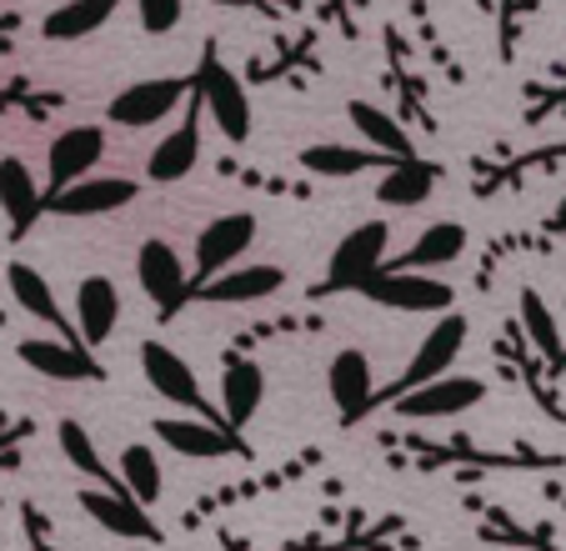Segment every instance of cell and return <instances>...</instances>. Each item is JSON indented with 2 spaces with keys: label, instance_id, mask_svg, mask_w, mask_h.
Instances as JSON below:
<instances>
[{
  "label": "cell",
  "instance_id": "6da1fadb",
  "mask_svg": "<svg viewBox=\"0 0 566 551\" xmlns=\"http://www.w3.org/2000/svg\"><path fill=\"white\" fill-rule=\"evenodd\" d=\"M191 96L201 101V111L216 121V131H221L231 146H241V141L251 136V121H256V116H251L247 85H241V75H235L216 51H206L201 61H196Z\"/></svg>",
  "mask_w": 566,
  "mask_h": 551
},
{
  "label": "cell",
  "instance_id": "7a4b0ae2",
  "mask_svg": "<svg viewBox=\"0 0 566 551\" xmlns=\"http://www.w3.org/2000/svg\"><path fill=\"white\" fill-rule=\"evenodd\" d=\"M356 291H361L366 301H376V306L407 311V316H441V311L457 306V291H451L441 276L411 271V266H381V271H371Z\"/></svg>",
  "mask_w": 566,
  "mask_h": 551
},
{
  "label": "cell",
  "instance_id": "3957f363",
  "mask_svg": "<svg viewBox=\"0 0 566 551\" xmlns=\"http://www.w3.org/2000/svg\"><path fill=\"white\" fill-rule=\"evenodd\" d=\"M467 331H471V321L461 316L457 306L451 311H441L437 316V326L421 336V346H417V356H411V366L401 376H396L386 392H376V406H386V402H396L401 392H411V386H421V382H437V376H447L451 366H457V356H461V346H467Z\"/></svg>",
  "mask_w": 566,
  "mask_h": 551
},
{
  "label": "cell",
  "instance_id": "277c9868",
  "mask_svg": "<svg viewBox=\"0 0 566 551\" xmlns=\"http://www.w3.org/2000/svg\"><path fill=\"white\" fill-rule=\"evenodd\" d=\"M481 402H486V382H481V376L447 372V376H437V382H421V386H411V392H401L386 406H391L396 416H407V422H447V416H461Z\"/></svg>",
  "mask_w": 566,
  "mask_h": 551
},
{
  "label": "cell",
  "instance_id": "5b68a950",
  "mask_svg": "<svg viewBox=\"0 0 566 551\" xmlns=\"http://www.w3.org/2000/svg\"><path fill=\"white\" fill-rule=\"evenodd\" d=\"M136 281L150 297L160 321H171L176 311L191 301V266L181 261V251L166 241H140L136 251Z\"/></svg>",
  "mask_w": 566,
  "mask_h": 551
},
{
  "label": "cell",
  "instance_id": "8992f818",
  "mask_svg": "<svg viewBox=\"0 0 566 551\" xmlns=\"http://www.w3.org/2000/svg\"><path fill=\"white\" fill-rule=\"evenodd\" d=\"M186 96H191V81H181V75L136 81V85H126L120 96H111L106 121L111 126H126V131H146V126H160V121L171 116Z\"/></svg>",
  "mask_w": 566,
  "mask_h": 551
},
{
  "label": "cell",
  "instance_id": "52a82bcc",
  "mask_svg": "<svg viewBox=\"0 0 566 551\" xmlns=\"http://www.w3.org/2000/svg\"><path fill=\"white\" fill-rule=\"evenodd\" d=\"M386 246H391V226L386 221H361L356 231L342 236L326 266V291H356L371 271L386 266Z\"/></svg>",
  "mask_w": 566,
  "mask_h": 551
},
{
  "label": "cell",
  "instance_id": "ba28073f",
  "mask_svg": "<svg viewBox=\"0 0 566 551\" xmlns=\"http://www.w3.org/2000/svg\"><path fill=\"white\" fill-rule=\"evenodd\" d=\"M156 441L166 451L186 456V461H221V456H247V441L231 426L201 422V416H160L156 422Z\"/></svg>",
  "mask_w": 566,
  "mask_h": 551
},
{
  "label": "cell",
  "instance_id": "9c48e42d",
  "mask_svg": "<svg viewBox=\"0 0 566 551\" xmlns=\"http://www.w3.org/2000/svg\"><path fill=\"white\" fill-rule=\"evenodd\" d=\"M140 372H146L150 392H156L160 402H171V406H191V412L211 416V406H206L201 382H196V366L181 356V351L166 346V341H140Z\"/></svg>",
  "mask_w": 566,
  "mask_h": 551
},
{
  "label": "cell",
  "instance_id": "30bf717a",
  "mask_svg": "<svg viewBox=\"0 0 566 551\" xmlns=\"http://www.w3.org/2000/svg\"><path fill=\"white\" fill-rule=\"evenodd\" d=\"M286 287V271L271 261H235L221 276L191 287V301H211V306H251V301H266Z\"/></svg>",
  "mask_w": 566,
  "mask_h": 551
},
{
  "label": "cell",
  "instance_id": "8fae6325",
  "mask_svg": "<svg viewBox=\"0 0 566 551\" xmlns=\"http://www.w3.org/2000/svg\"><path fill=\"white\" fill-rule=\"evenodd\" d=\"M256 241V216L251 211H226L196 236V271H191V287L221 276L226 266H235L247 256V246Z\"/></svg>",
  "mask_w": 566,
  "mask_h": 551
},
{
  "label": "cell",
  "instance_id": "7c38bea8",
  "mask_svg": "<svg viewBox=\"0 0 566 551\" xmlns=\"http://www.w3.org/2000/svg\"><path fill=\"white\" fill-rule=\"evenodd\" d=\"M136 180L130 176H81V180H71L65 191H55V196H45V211H55V216H71V221H86V216H111V211H120V206H130L136 201Z\"/></svg>",
  "mask_w": 566,
  "mask_h": 551
},
{
  "label": "cell",
  "instance_id": "4fadbf2b",
  "mask_svg": "<svg viewBox=\"0 0 566 551\" xmlns=\"http://www.w3.org/2000/svg\"><path fill=\"white\" fill-rule=\"evenodd\" d=\"M101 156H106V126H65L45 150V196L91 176V166H101Z\"/></svg>",
  "mask_w": 566,
  "mask_h": 551
},
{
  "label": "cell",
  "instance_id": "5bb4252c",
  "mask_svg": "<svg viewBox=\"0 0 566 551\" xmlns=\"http://www.w3.org/2000/svg\"><path fill=\"white\" fill-rule=\"evenodd\" d=\"M326 392H332L336 412H342V426L366 422V412H376V372L371 356L356 346L336 351L332 366H326Z\"/></svg>",
  "mask_w": 566,
  "mask_h": 551
},
{
  "label": "cell",
  "instance_id": "9a60e30c",
  "mask_svg": "<svg viewBox=\"0 0 566 551\" xmlns=\"http://www.w3.org/2000/svg\"><path fill=\"white\" fill-rule=\"evenodd\" d=\"M15 356H21L35 376H45V382H101V376H106L96 366V356H91V346L61 341V336H31L15 346Z\"/></svg>",
  "mask_w": 566,
  "mask_h": 551
},
{
  "label": "cell",
  "instance_id": "2e32d148",
  "mask_svg": "<svg viewBox=\"0 0 566 551\" xmlns=\"http://www.w3.org/2000/svg\"><path fill=\"white\" fill-rule=\"evenodd\" d=\"M81 511H86L91 521H96L101 531H111V537H126V541H160V527L150 521V507H140V501H130L126 491L116 487H86L81 491Z\"/></svg>",
  "mask_w": 566,
  "mask_h": 551
},
{
  "label": "cell",
  "instance_id": "e0dca14e",
  "mask_svg": "<svg viewBox=\"0 0 566 551\" xmlns=\"http://www.w3.org/2000/svg\"><path fill=\"white\" fill-rule=\"evenodd\" d=\"M120 326V291L111 276H86L75 287V341L81 346H106Z\"/></svg>",
  "mask_w": 566,
  "mask_h": 551
},
{
  "label": "cell",
  "instance_id": "ac0fdd59",
  "mask_svg": "<svg viewBox=\"0 0 566 551\" xmlns=\"http://www.w3.org/2000/svg\"><path fill=\"white\" fill-rule=\"evenodd\" d=\"M196 166H201V101H191V111H186L181 126L166 131V141L150 150L146 176L156 180V186H171V180L191 176Z\"/></svg>",
  "mask_w": 566,
  "mask_h": 551
},
{
  "label": "cell",
  "instance_id": "d6986e66",
  "mask_svg": "<svg viewBox=\"0 0 566 551\" xmlns=\"http://www.w3.org/2000/svg\"><path fill=\"white\" fill-rule=\"evenodd\" d=\"M0 216H6V231L11 236H25L45 216V191L35 186L31 166L15 156L0 160Z\"/></svg>",
  "mask_w": 566,
  "mask_h": 551
},
{
  "label": "cell",
  "instance_id": "ffe728a7",
  "mask_svg": "<svg viewBox=\"0 0 566 551\" xmlns=\"http://www.w3.org/2000/svg\"><path fill=\"white\" fill-rule=\"evenodd\" d=\"M6 287H11L15 306H21L25 316L45 321V326H51L61 341H75V326L65 321V311H61V301H55L51 281H45V271H35L31 261H11V266H6Z\"/></svg>",
  "mask_w": 566,
  "mask_h": 551
},
{
  "label": "cell",
  "instance_id": "44dd1931",
  "mask_svg": "<svg viewBox=\"0 0 566 551\" xmlns=\"http://www.w3.org/2000/svg\"><path fill=\"white\" fill-rule=\"evenodd\" d=\"M266 402V372L251 356H226L221 366V406H226V426L247 432V422L261 412Z\"/></svg>",
  "mask_w": 566,
  "mask_h": 551
},
{
  "label": "cell",
  "instance_id": "7402d4cb",
  "mask_svg": "<svg viewBox=\"0 0 566 551\" xmlns=\"http://www.w3.org/2000/svg\"><path fill=\"white\" fill-rule=\"evenodd\" d=\"M441 180V166L427 156H401V160H386V176L376 180V201L381 206H396V211H407V206H421L431 201Z\"/></svg>",
  "mask_w": 566,
  "mask_h": 551
},
{
  "label": "cell",
  "instance_id": "603a6c76",
  "mask_svg": "<svg viewBox=\"0 0 566 551\" xmlns=\"http://www.w3.org/2000/svg\"><path fill=\"white\" fill-rule=\"evenodd\" d=\"M461 251H467V226H461V221H437V226H427V231H421L417 241L407 246V251L396 256V261H386V266H411V271H441V266L461 261Z\"/></svg>",
  "mask_w": 566,
  "mask_h": 551
},
{
  "label": "cell",
  "instance_id": "cb8c5ba5",
  "mask_svg": "<svg viewBox=\"0 0 566 551\" xmlns=\"http://www.w3.org/2000/svg\"><path fill=\"white\" fill-rule=\"evenodd\" d=\"M516 311H522L526 341L542 351L546 366H552V372H566V336H562V321L552 316V306H546L542 291H536V287H522V301H516Z\"/></svg>",
  "mask_w": 566,
  "mask_h": 551
},
{
  "label": "cell",
  "instance_id": "d4e9b609",
  "mask_svg": "<svg viewBox=\"0 0 566 551\" xmlns=\"http://www.w3.org/2000/svg\"><path fill=\"white\" fill-rule=\"evenodd\" d=\"M391 156H381V150L371 146H336V141H321V146H306L296 156L301 170H311V176H326V180H346V176H361V170L371 166H386Z\"/></svg>",
  "mask_w": 566,
  "mask_h": 551
},
{
  "label": "cell",
  "instance_id": "484cf974",
  "mask_svg": "<svg viewBox=\"0 0 566 551\" xmlns=\"http://www.w3.org/2000/svg\"><path fill=\"white\" fill-rule=\"evenodd\" d=\"M120 0H65V6H55L51 15L41 21V35L45 41H86V35H96L101 25L116 15Z\"/></svg>",
  "mask_w": 566,
  "mask_h": 551
},
{
  "label": "cell",
  "instance_id": "4316f807",
  "mask_svg": "<svg viewBox=\"0 0 566 551\" xmlns=\"http://www.w3.org/2000/svg\"><path fill=\"white\" fill-rule=\"evenodd\" d=\"M346 116H352V126L361 131V141L371 150H381V156H391V160L417 156V146H411V131L401 126L391 111L371 106V101H352V106H346Z\"/></svg>",
  "mask_w": 566,
  "mask_h": 551
},
{
  "label": "cell",
  "instance_id": "83f0119b",
  "mask_svg": "<svg viewBox=\"0 0 566 551\" xmlns=\"http://www.w3.org/2000/svg\"><path fill=\"white\" fill-rule=\"evenodd\" d=\"M120 491H126L130 501H140V507H156L160 491H166V477H160V456L156 446L146 441H130L120 446Z\"/></svg>",
  "mask_w": 566,
  "mask_h": 551
},
{
  "label": "cell",
  "instance_id": "f1b7e54d",
  "mask_svg": "<svg viewBox=\"0 0 566 551\" xmlns=\"http://www.w3.org/2000/svg\"><path fill=\"white\" fill-rule=\"evenodd\" d=\"M55 441H61L65 461H71L81 477H91V481H101V487H116V491H120V481L111 477L106 461H101V451H96V436H91L81 422H71V416H65V422L55 426Z\"/></svg>",
  "mask_w": 566,
  "mask_h": 551
},
{
  "label": "cell",
  "instance_id": "f546056e",
  "mask_svg": "<svg viewBox=\"0 0 566 551\" xmlns=\"http://www.w3.org/2000/svg\"><path fill=\"white\" fill-rule=\"evenodd\" d=\"M136 15L146 35H171L186 15V0H136Z\"/></svg>",
  "mask_w": 566,
  "mask_h": 551
},
{
  "label": "cell",
  "instance_id": "4dcf8cb0",
  "mask_svg": "<svg viewBox=\"0 0 566 551\" xmlns=\"http://www.w3.org/2000/svg\"><path fill=\"white\" fill-rule=\"evenodd\" d=\"M546 231H552V236H566V196L556 201V211H552V221H546Z\"/></svg>",
  "mask_w": 566,
  "mask_h": 551
},
{
  "label": "cell",
  "instance_id": "1f68e13d",
  "mask_svg": "<svg viewBox=\"0 0 566 551\" xmlns=\"http://www.w3.org/2000/svg\"><path fill=\"white\" fill-rule=\"evenodd\" d=\"M562 336H566V326H562Z\"/></svg>",
  "mask_w": 566,
  "mask_h": 551
}]
</instances>
